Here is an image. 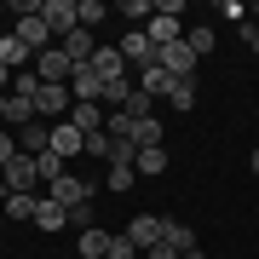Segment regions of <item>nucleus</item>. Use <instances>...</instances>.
I'll use <instances>...</instances> for the list:
<instances>
[{"label":"nucleus","mask_w":259,"mask_h":259,"mask_svg":"<svg viewBox=\"0 0 259 259\" xmlns=\"http://www.w3.org/2000/svg\"><path fill=\"white\" fill-rule=\"evenodd\" d=\"M144 35L156 40V52L179 47V40H185V0H156V18L144 23Z\"/></svg>","instance_id":"f257e3e1"},{"label":"nucleus","mask_w":259,"mask_h":259,"mask_svg":"<svg viewBox=\"0 0 259 259\" xmlns=\"http://www.w3.org/2000/svg\"><path fill=\"white\" fill-rule=\"evenodd\" d=\"M12 35H18L35 58L47 52V47H58V35L47 29V18H40V0H18V29H12Z\"/></svg>","instance_id":"f03ea898"},{"label":"nucleus","mask_w":259,"mask_h":259,"mask_svg":"<svg viewBox=\"0 0 259 259\" xmlns=\"http://www.w3.org/2000/svg\"><path fill=\"white\" fill-rule=\"evenodd\" d=\"M75 69H81V64H75V58H69L64 47H47V52L35 58V75H40V87H69V81H75Z\"/></svg>","instance_id":"7ed1b4c3"},{"label":"nucleus","mask_w":259,"mask_h":259,"mask_svg":"<svg viewBox=\"0 0 259 259\" xmlns=\"http://www.w3.org/2000/svg\"><path fill=\"white\" fill-rule=\"evenodd\" d=\"M121 64L127 69H150L156 64V40H150L144 29H127V35H121Z\"/></svg>","instance_id":"20e7f679"},{"label":"nucleus","mask_w":259,"mask_h":259,"mask_svg":"<svg viewBox=\"0 0 259 259\" xmlns=\"http://www.w3.org/2000/svg\"><path fill=\"white\" fill-rule=\"evenodd\" d=\"M121 236H127V242H133L139 253H150V248L161 242V213H133V219H127V231H121Z\"/></svg>","instance_id":"39448f33"},{"label":"nucleus","mask_w":259,"mask_h":259,"mask_svg":"<svg viewBox=\"0 0 259 259\" xmlns=\"http://www.w3.org/2000/svg\"><path fill=\"white\" fill-rule=\"evenodd\" d=\"M156 64L173 75V81H196V64H202V58H196L185 40H179V47H161V52H156Z\"/></svg>","instance_id":"423d86ee"},{"label":"nucleus","mask_w":259,"mask_h":259,"mask_svg":"<svg viewBox=\"0 0 259 259\" xmlns=\"http://www.w3.org/2000/svg\"><path fill=\"white\" fill-rule=\"evenodd\" d=\"M52 156H64V161L87 156V133L75 127V121H58V127H52Z\"/></svg>","instance_id":"0eeeda50"},{"label":"nucleus","mask_w":259,"mask_h":259,"mask_svg":"<svg viewBox=\"0 0 259 259\" xmlns=\"http://www.w3.org/2000/svg\"><path fill=\"white\" fill-rule=\"evenodd\" d=\"M40 18H47V29L58 40H64L69 29H81V23H75V0H40Z\"/></svg>","instance_id":"6e6552de"},{"label":"nucleus","mask_w":259,"mask_h":259,"mask_svg":"<svg viewBox=\"0 0 259 259\" xmlns=\"http://www.w3.org/2000/svg\"><path fill=\"white\" fill-rule=\"evenodd\" d=\"M18 150L23 156H47L52 150V121H29V127L18 133Z\"/></svg>","instance_id":"1a4fd4ad"},{"label":"nucleus","mask_w":259,"mask_h":259,"mask_svg":"<svg viewBox=\"0 0 259 259\" xmlns=\"http://www.w3.org/2000/svg\"><path fill=\"white\" fill-rule=\"evenodd\" d=\"M0 64H6L12 75H23V69H35V52H29L18 35H0Z\"/></svg>","instance_id":"9d476101"},{"label":"nucleus","mask_w":259,"mask_h":259,"mask_svg":"<svg viewBox=\"0 0 259 259\" xmlns=\"http://www.w3.org/2000/svg\"><path fill=\"white\" fill-rule=\"evenodd\" d=\"M110 248H115V236H110V231H98V225L75 236V253H81V259H110Z\"/></svg>","instance_id":"9b49d317"},{"label":"nucleus","mask_w":259,"mask_h":259,"mask_svg":"<svg viewBox=\"0 0 259 259\" xmlns=\"http://www.w3.org/2000/svg\"><path fill=\"white\" fill-rule=\"evenodd\" d=\"M87 69H93L98 81H121V75H127V64H121V47H98Z\"/></svg>","instance_id":"f8f14e48"},{"label":"nucleus","mask_w":259,"mask_h":259,"mask_svg":"<svg viewBox=\"0 0 259 259\" xmlns=\"http://www.w3.org/2000/svg\"><path fill=\"white\" fill-rule=\"evenodd\" d=\"M69 121L87 133V139H93V133H104V127H110V110H104V104H75V110H69Z\"/></svg>","instance_id":"ddd939ff"},{"label":"nucleus","mask_w":259,"mask_h":259,"mask_svg":"<svg viewBox=\"0 0 259 259\" xmlns=\"http://www.w3.org/2000/svg\"><path fill=\"white\" fill-rule=\"evenodd\" d=\"M69 98H75V104H98V98H104V81L81 64V69H75V81H69Z\"/></svg>","instance_id":"4468645a"},{"label":"nucleus","mask_w":259,"mask_h":259,"mask_svg":"<svg viewBox=\"0 0 259 259\" xmlns=\"http://www.w3.org/2000/svg\"><path fill=\"white\" fill-rule=\"evenodd\" d=\"M139 93H150L156 104H167V93H173V75H167L161 64H150V69H139Z\"/></svg>","instance_id":"2eb2a0df"},{"label":"nucleus","mask_w":259,"mask_h":259,"mask_svg":"<svg viewBox=\"0 0 259 259\" xmlns=\"http://www.w3.org/2000/svg\"><path fill=\"white\" fill-rule=\"evenodd\" d=\"M58 47H64L75 64H93V52H98V40H93V29H69L64 40H58Z\"/></svg>","instance_id":"dca6fc26"},{"label":"nucleus","mask_w":259,"mask_h":259,"mask_svg":"<svg viewBox=\"0 0 259 259\" xmlns=\"http://www.w3.org/2000/svg\"><path fill=\"white\" fill-rule=\"evenodd\" d=\"M29 121H40V115H35V98H18V93H6V127H12V133H23Z\"/></svg>","instance_id":"f3484780"},{"label":"nucleus","mask_w":259,"mask_h":259,"mask_svg":"<svg viewBox=\"0 0 259 259\" xmlns=\"http://www.w3.org/2000/svg\"><path fill=\"white\" fill-rule=\"evenodd\" d=\"M64 225H69V213L58 207L52 196H40V207H35V231H47V236H52V231H64Z\"/></svg>","instance_id":"a211bd4d"},{"label":"nucleus","mask_w":259,"mask_h":259,"mask_svg":"<svg viewBox=\"0 0 259 259\" xmlns=\"http://www.w3.org/2000/svg\"><path fill=\"white\" fill-rule=\"evenodd\" d=\"M161 242H167V248H179V253H190V248H196V231H190V225H179V219H161Z\"/></svg>","instance_id":"6ab92c4d"},{"label":"nucleus","mask_w":259,"mask_h":259,"mask_svg":"<svg viewBox=\"0 0 259 259\" xmlns=\"http://www.w3.org/2000/svg\"><path fill=\"white\" fill-rule=\"evenodd\" d=\"M133 167H139V179H161V173H167V144L139 150V161H133Z\"/></svg>","instance_id":"aec40b11"},{"label":"nucleus","mask_w":259,"mask_h":259,"mask_svg":"<svg viewBox=\"0 0 259 259\" xmlns=\"http://www.w3.org/2000/svg\"><path fill=\"white\" fill-rule=\"evenodd\" d=\"M104 18H110V6H104V0H75V23H81V29H98Z\"/></svg>","instance_id":"412c9836"},{"label":"nucleus","mask_w":259,"mask_h":259,"mask_svg":"<svg viewBox=\"0 0 259 259\" xmlns=\"http://www.w3.org/2000/svg\"><path fill=\"white\" fill-rule=\"evenodd\" d=\"M0 202H6V219H29V225H35V207H40V196H0Z\"/></svg>","instance_id":"4be33fe9"},{"label":"nucleus","mask_w":259,"mask_h":259,"mask_svg":"<svg viewBox=\"0 0 259 259\" xmlns=\"http://www.w3.org/2000/svg\"><path fill=\"white\" fill-rule=\"evenodd\" d=\"M127 139L139 144V150H156V144H161V121H156V115H150V121H133V133H127Z\"/></svg>","instance_id":"5701e85b"},{"label":"nucleus","mask_w":259,"mask_h":259,"mask_svg":"<svg viewBox=\"0 0 259 259\" xmlns=\"http://www.w3.org/2000/svg\"><path fill=\"white\" fill-rule=\"evenodd\" d=\"M133 185H139V167H133V161H110V190L127 196Z\"/></svg>","instance_id":"b1692460"},{"label":"nucleus","mask_w":259,"mask_h":259,"mask_svg":"<svg viewBox=\"0 0 259 259\" xmlns=\"http://www.w3.org/2000/svg\"><path fill=\"white\" fill-rule=\"evenodd\" d=\"M167 110H196V81H173V93H167Z\"/></svg>","instance_id":"393cba45"},{"label":"nucleus","mask_w":259,"mask_h":259,"mask_svg":"<svg viewBox=\"0 0 259 259\" xmlns=\"http://www.w3.org/2000/svg\"><path fill=\"white\" fill-rule=\"evenodd\" d=\"M185 47H190L196 58H207V52H213V29H207V23H196V29H185Z\"/></svg>","instance_id":"a878e982"},{"label":"nucleus","mask_w":259,"mask_h":259,"mask_svg":"<svg viewBox=\"0 0 259 259\" xmlns=\"http://www.w3.org/2000/svg\"><path fill=\"white\" fill-rule=\"evenodd\" d=\"M18 156H23V150H18V133H12V127H0V167H12Z\"/></svg>","instance_id":"bb28decb"},{"label":"nucleus","mask_w":259,"mask_h":259,"mask_svg":"<svg viewBox=\"0 0 259 259\" xmlns=\"http://www.w3.org/2000/svg\"><path fill=\"white\" fill-rule=\"evenodd\" d=\"M87 156H104V161H115V139H110V133H93V139H87Z\"/></svg>","instance_id":"cd10ccee"},{"label":"nucleus","mask_w":259,"mask_h":259,"mask_svg":"<svg viewBox=\"0 0 259 259\" xmlns=\"http://www.w3.org/2000/svg\"><path fill=\"white\" fill-rule=\"evenodd\" d=\"M110 259H139V248H133L127 236H115V248H110Z\"/></svg>","instance_id":"c85d7f7f"},{"label":"nucleus","mask_w":259,"mask_h":259,"mask_svg":"<svg viewBox=\"0 0 259 259\" xmlns=\"http://www.w3.org/2000/svg\"><path fill=\"white\" fill-rule=\"evenodd\" d=\"M242 40H248V47H253V58H259V23H253V18L242 23Z\"/></svg>","instance_id":"c756f323"},{"label":"nucleus","mask_w":259,"mask_h":259,"mask_svg":"<svg viewBox=\"0 0 259 259\" xmlns=\"http://www.w3.org/2000/svg\"><path fill=\"white\" fill-rule=\"evenodd\" d=\"M144 259H185V253H179V248H167V242H156V248H150Z\"/></svg>","instance_id":"7c9ffc66"},{"label":"nucleus","mask_w":259,"mask_h":259,"mask_svg":"<svg viewBox=\"0 0 259 259\" xmlns=\"http://www.w3.org/2000/svg\"><path fill=\"white\" fill-rule=\"evenodd\" d=\"M0 93H12V69L6 64H0Z\"/></svg>","instance_id":"2f4dec72"},{"label":"nucleus","mask_w":259,"mask_h":259,"mask_svg":"<svg viewBox=\"0 0 259 259\" xmlns=\"http://www.w3.org/2000/svg\"><path fill=\"white\" fill-rule=\"evenodd\" d=\"M248 167H253V173H259V144H253V156H248Z\"/></svg>","instance_id":"473e14b6"},{"label":"nucleus","mask_w":259,"mask_h":259,"mask_svg":"<svg viewBox=\"0 0 259 259\" xmlns=\"http://www.w3.org/2000/svg\"><path fill=\"white\" fill-rule=\"evenodd\" d=\"M0 121H6V93H0Z\"/></svg>","instance_id":"72a5a7b5"},{"label":"nucleus","mask_w":259,"mask_h":259,"mask_svg":"<svg viewBox=\"0 0 259 259\" xmlns=\"http://www.w3.org/2000/svg\"><path fill=\"white\" fill-rule=\"evenodd\" d=\"M253 18H259V6H253Z\"/></svg>","instance_id":"f704fd0d"}]
</instances>
